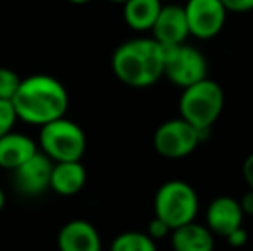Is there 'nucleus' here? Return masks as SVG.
I'll return each instance as SVG.
<instances>
[{"instance_id":"423d86ee","label":"nucleus","mask_w":253,"mask_h":251,"mask_svg":"<svg viewBox=\"0 0 253 251\" xmlns=\"http://www.w3.org/2000/svg\"><path fill=\"white\" fill-rule=\"evenodd\" d=\"M164 77L179 88H186L209 77V64L198 48L188 43L164 47Z\"/></svg>"},{"instance_id":"aec40b11","label":"nucleus","mask_w":253,"mask_h":251,"mask_svg":"<svg viewBox=\"0 0 253 251\" xmlns=\"http://www.w3.org/2000/svg\"><path fill=\"white\" fill-rule=\"evenodd\" d=\"M170 232H172V229H170L169 225L162 220V218H159V217L153 215V218L150 220L148 229H147V234L150 236L153 241H160V239H164V238H169Z\"/></svg>"},{"instance_id":"ddd939ff","label":"nucleus","mask_w":253,"mask_h":251,"mask_svg":"<svg viewBox=\"0 0 253 251\" xmlns=\"http://www.w3.org/2000/svg\"><path fill=\"white\" fill-rule=\"evenodd\" d=\"M38 151V144L28 134L9 131L0 136V167L12 172L21 164L31 158Z\"/></svg>"},{"instance_id":"a878e982","label":"nucleus","mask_w":253,"mask_h":251,"mask_svg":"<svg viewBox=\"0 0 253 251\" xmlns=\"http://www.w3.org/2000/svg\"><path fill=\"white\" fill-rule=\"evenodd\" d=\"M67 2L76 3V5H83V3H88V2H90V0H67Z\"/></svg>"},{"instance_id":"dca6fc26","label":"nucleus","mask_w":253,"mask_h":251,"mask_svg":"<svg viewBox=\"0 0 253 251\" xmlns=\"http://www.w3.org/2000/svg\"><path fill=\"white\" fill-rule=\"evenodd\" d=\"M123 16L126 24L133 31H150L160 9V0H126L123 3Z\"/></svg>"},{"instance_id":"b1692460","label":"nucleus","mask_w":253,"mask_h":251,"mask_svg":"<svg viewBox=\"0 0 253 251\" xmlns=\"http://www.w3.org/2000/svg\"><path fill=\"white\" fill-rule=\"evenodd\" d=\"M238 201H240V207H241V210H243L245 217H247V215H253V191L252 189H248L247 193L241 196V200H238Z\"/></svg>"},{"instance_id":"0eeeda50","label":"nucleus","mask_w":253,"mask_h":251,"mask_svg":"<svg viewBox=\"0 0 253 251\" xmlns=\"http://www.w3.org/2000/svg\"><path fill=\"white\" fill-rule=\"evenodd\" d=\"M203 143L200 131L186 122L183 117L162 122L153 133V148L164 158L179 160L191 155Z\"/></svg>"},{"instance_id":"6e6552de","label":"nucleus","mask_w":253,"mask_h":251,"mask_svg":"<svg viewBox=\"0 0 253 251\" xmlns=\"http://www.w3.org/2000/svg\"><path fill=\"white\" fill-rule=\"evenodd\" d=\"M183 9L190 36L198 40L215 38L226 24L227 10L220 0H188Z\"/></svg>"},{"instance_id":"f257e3e1","label":"nucleus","mask_w":253,"mask_h":251,"mask_svg":"<svg viewBox=\"0 0 253 251\" xmlns=\"http://www.w3.org/2000/svg\"><path fill=\"white\" fill-rule=\"evenodd\" d=\"M10 102L17 121L42 127L67 114L69 93L57 77L48 74H33L21 79L19 88Z\"/></svg>"},{"instance_id":"6ab92c4d","label":"nucleus","mask_w":253,"mask_h":251,"mask_svg":"<svg viewBox=\"0 0 253 251\" xmlns=\"http://www.w3.org/2000/svg\"><path fill=\"white\" fill-rule=\"evenodd\" d=\"M16 122H17V115L12 107V102L0 100V136L12 131Z\"/></svg>"},{"instance_id":"7ed1b4c3","label":"nucleus","mask_w":253,"mask_h":251,"mask_svg":"<svg viewBox=\"0 0 253 251\" xmlns=\"http://www.w3.org/2000/svg\"><path fill=\"white\" fill-rule=\"evenodd\" d=\"M224 110V90L217 81L205 77L183 88L179 97V117L200 131L202 141L207 140L213 124Z\"/></svg>"},{"instance_id":"20e7f679","label":"nucleus","mask_w":253,"mask_h":251,"mask_svg":"<svg viewBox=\"0 0 253 251\" xmlns=\"http://www.w3.org/2000/svg\"><path fill=\"white\" fill-rule=\"evenodd\" d=\"M200 210L198 193L193 186L181 179H170L160 184L153 198V214L170 229L193 222Z\"/></svg>"},{"instance_id":"2eb2a0df","label":"nucleus","mask_w":253,"mask_h":251,"mask_svg":"<svg viewBox=\"0 0 253 251\" xmlns=\"http://www.w3.org/2000/svg\"><path fill=\"white\" fill-rule=\"evenodd\" d=\"M170 246L174 251H213L215 236L205 224L188 222L170 232Z\"/></svg>"},{"instance_id":"4468645a","label":"nucleus","mask_w":253,"mask_h":251,"mask_svg":"<svg viewBox=\"0 0 253 251\" xmlns=\"http://www.w3.org/2000/svg\"><path fill=\"white\" fill-rule=\"evenodd\" d=\"M86 184V167L81 160L53 162L50 189L60 196H74Z\"/></svg>"},{"instance_id":"4be33fe9","label":"nucleus","mask_w":253,"mask_h":251,"mask_svg":"<svg viewBox=\"0 0 253 251\" xmlns=\"http://www.w3.org/2000/svg\"><path fill=\"white\" fill-rule=\"evenodd\" d=\"M224 239H226L227 245L233 246V248H243V246L248 243V232L245 231V227L241 225V227L231 231Z\"/></svg>"},{"instance_id":"5701e85b","label":"nucleus","mask_w":253,"mask_h":251,"mask_svg":"<svg viewBox=\"0 0 253 251\" xmlns=\"http://www.w3.org/2000/svg\"><path fill=\"white\" fill-rule=\"evenodd\" d=\"M243 179L247 182L248 189L253 191V153L248 155L243 162Z\"/></svg>"},{"instance_id":"412c9836","label":"nucleus","mask_w":253,"mask_h":251,"mask_svg":"<svg viewBox=\"0 0 253 251\" xmlns=\"http://www.w3.org/2000/svg\"><path fill=\"white\" fill-rule=\"evenodd\" d=\"M220 2L226 7L227 12L243 14L253 10V0H220Z\"/></svg>"},{"instance_id":"f03ea898","label":"nucleus","mask_w":253,"mask_h":251,"mask_svg":"<svg viewBox=\"0 0 253 251\" xmlns=\"http://www.w3.org/2000/svg\"><path fill=\"white\" fill-rule=\"evenodd\" d=\"M116 77L131 88H150L164 77V47L153 38H131L110 59Z\"/></svg>"},{"instance_id":"f8f14e48","label":"nucleus","mask_w":253,"mask_h":251,"mask_svg":"<svg viewBox=\"0 0 253 251\" xmlns=\"http://www.w3.org/2000/svg\"><path fill=\"white\" fill-rule=\"evenodd\" d=\"M57 246L59 251H102V238L91 222L74 218L60 227Z\"/></svg>"},{"instance_id":"9b49d317","label":"nucleus","mask_w":253,"mask_h":251,"mask_svg":"<svg viewBox=\"0 0 253 251\" xmlns=\"http://www.w3.org/2000/svg\"><path fill=\"white\" fill-rule=\"evenodd\" d=\"M245 214L240 201L233 196H217L209 203L205 212V225L213 236L226 238L231 231L241 227Z\"/></svg>"},{"instance_id":"393cba45","label":"nucleus","mask_w":253,"mask_h":251,"mask_svg":"<svg viewBox=\"0 0 253 251\" xmlns=\"http://www.w3.org/2000/svg\"><path fill=\"white\" fill-rule=\"evenodd\" d=\"M3 207H5V193H3V189L0 188V212L3 210Z\"/></svg>"},{"instance_id":"f3484780","label":"nucleus","mask_w":253,"mask_h":251,"mask_svg":"<svg viewBox=\"0 0 253 251\" xmlns=\"http://www.w3.org/2000/svg\"><path fill=\"white\" fill-rule=\"evenodd\" d=\"M109 251H159L157 241H153L147 232L126 231L116 236Z\"/></svg>"},{"instance_id":"bb28decb","label":"nucleus","mask_w":253,"mask_h":251,"mask_svg":"<svg viewBox=\"0 0 253 251\" xmlns=\"http://www.w3.org/2000/svg\"><path fill=\"white\" fill-rule=\"evenodd\" d=\"M107 2H112V3H124L126 0H107Z\"/></svg>"},{"instance_id":"1a4fd4ad","label":"nucleus","mask_w":253,"mask_h":251,"mask_svg":"<svg viewBox=\"0 0 253 251\" xmlns=\"http://www.w3.org/2000/svg\"><path fill=\"white\" fill-rule=\"evenodd\" d=\"M53 162L40 150L24 164L12 171L14 188L24 196H40L50 189V172Z\"/></svg>"},{"instance_id":"39448f33","label":"nucleus","mask_w":253,"mask_h":251,"mask_svg":"<svg viewBox=\"0 0 253 251\" xmlns=\"http://www.w3.org/2000/svg\"><path fill=\"white\" fill-rule=\"evenodd\" d=\"M86 144L83 127L66 115L40 127L38 150L52 162L83 160Z\"/></svg>"},{"instance_id":"a211bd4d","label":"nucleus","mask_w":253,"mask_h":251,"mask_svg":"<svg viewBox=\"0 0 253 251\" xmlns=\"http://www.w3.org/2000/svg\"><path fill=\"white\" fill-rule=\"evenodd\" d=\"M21 84V77L16 71L9 67H0V100H12L17 88Z\"/></svg>"},{"instance_id":"9d476101","label":"nucleus","mask_w":253,"mask_h":251,"mask_svg":"<svg viewBox=\"0 0 253 251\" xmlns=\"http://www.w3.org/2000/svg\"><path fill=\"white\" fill-rule=\"evenodd\" d=\"M152 38L162 47H176L186 43L190 36L188 21L181 5H162L155 23L152 26Z\"/></svg>"}]
</instances>
